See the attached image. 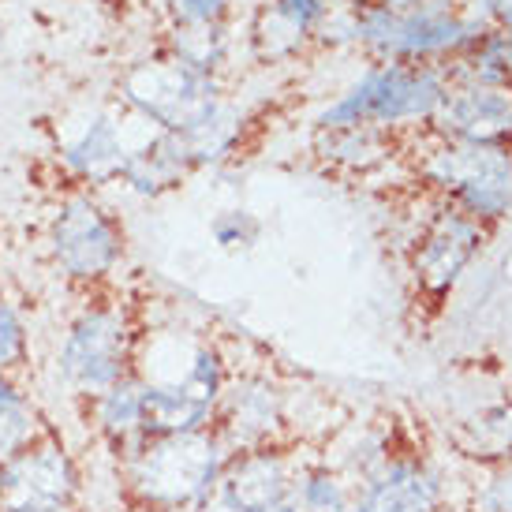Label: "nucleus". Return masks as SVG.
Wrapping results in <instances>:
<instances>
[{"instance_id": "nucleus-1", "label": "nucleus", "mask_w": 512, "mask_h": 512, "mask_svg": "<svg viewBox=\"0 0 512 512\" xmlns=\"http://www.w3.org/2000/svg\"><path fill=\"white\" fill-rule=\"evenodd\" d=\"M228 460L217 430L157 434L143 438L128 456H120L116 486L124 505L139 512H191L206 498Z\"/></svg>"}, {"instance_id": "nucleus-2", "label": "nucleus", "mask_w": 512, "mask_h": 512, "mask_svg": "<svg viewBox=\"0 0 512 512\" xmlns=\"http://www.w3.org/2000/svg\"><path fill=\"white\" fill-rule=\"evenodd\" d=\"M139 344L143 329L135 322V311L101 288L90 292L60 329V341L53 348V374L68 389V397L86 404L109 385L135 374Z\"/></svg>"}, {"instance_id": "nucleus-3", "label": "nucleus", "mask_w": 512, "mask_h": 512, "mask_svg": "<svg viewBox=\"0 0 512 512\" xmlns=\"http://www.w3.org/2000/svg\"><path fill=\"white\" fill-rule=\"evenodd\" d=\"M45 255L60 281H68L79 292L109 288L124 262L120 217L90 187H72L49 214Z\"/></svg>"}, {"instance_id": "nucleus-4", "label": "nucleus", "mask_w": 512, "mask_h": 512, "mask_svg": "<svg viewBox=\"0 0 512 512\" xmlns=\"http://www.w3.org/2000/svg\"><path fill=\"white\" fill-rule=\"evenodd\" d=\"M116 90H120V105L131 116L169 135H187L202 128L221 109V86L214 75L184 64L169 49L131 60L116 79Z\"/></svg>"}, {"instance_id": "nucleus-5", "label": "nucleus", "mask_w": 512, "mask_h": 512, "mask_svg": "<svg viewBox=\"0 0 512 512\" xmlns=\"http://www.w3.org/2000/svg\"><path fill=\"white\" fill-rule=\"evenodd\" d=\"M449 72L434 64H378L359 83H352L341 98L318 116V128H397L412 120H427L438 113L441 98L449 94Z\"/></svg>"}, {"instance_id": "nucleus-6", "label": "nucleus", "mask_w": 512, "mask_h": 512, "mask_svg": "<svg viewBox=\"0 0 512 512\" xmlns=\"http://www.w3.org/2000/svg\"><path fill=\"white\" fill-rule=\"evenodd\" d=\"M479 34L483 27L460 19L445 0L419 12H385L374 4H356L352 12V38L389 64H427L445 53H464Z\"/></svg>"}, {"instance_id": "nucleus-7", "label": "nucleus", "mask_w": 512, "mask_h": 512, "mask_svg": "<svg viewBox=\"0 0 512 512\" xmlns=\"http://www.w3.org/2000/svg\"><path fill=\"white\" fill-rule=\"evenodd\" d=\"M419 176L453 210L483 221L512 214V150L509 146L438 143L423 157Z\"/></svg>"}, {"instance_id": "nucleus-8", "label": "nucleus", "mask_w": 512, "mask_h": 512, "mask_svg": "<svg viewBox=\"0 0 512 512\" xmlns=\"http://www.w3.org/2000/svg\"><path fill=\"white\" fill-rule=\"evenodd\" d=\"M83 494V464L53 427L0 464V512H83Z\"/></svg>"}, {"instance_id": "nucleus-9", "label": "nucleus", "mask_w": 512, "mask_h": 512, "mask_svg": "<svg viewBox=\"0 0 512 512\" xmlns=\"http://www.w3.org/2000/svg\"><path fill=\"white\" fill-rule=\"evenodd\" d=\"M296 471L299 464L281 445L228 453L221 475L191 512H277Z\"/></svg>"}, {"instance_id": "nucleus-10", "label": "nucleus", "mask_w": 512, "mask_h": 512, "mask_svg": "<svg viewBox=\"0 0 512 512\" xmlns=\"http://www.w3.org/2000/svg\"><path fill=\"white\" fill-rule=\"evenodd\" d=\"M288 419V400L281 385L258 374H243V378H228L225 393L217 400L214 430L225 441L228 453H243V449H266V445H281Z\"/></svg>"}, {"instance_id": "nucleus-11", "label": "nucleus", "mask_w": 512, "mask_h": 512, "mask_svg": "<svg viewBox=\"0 0 512 512\" xmlns=\"http://www.w3.org/2000/svg\"><path fill=\"white\" fill-rule=\"evenodd\" d=\"M430 128L441 143L509 146L512 143V90L509 86H449Z\"/></svg>"}, {"instance_id": "nucleus-12", "label": "nucleus", "mask_w": 512, "mask_h": 512, "mask_svg": "<svg viewBox=\"0 0 512 512\" xmlns=\"http://www.w3.org/2000/svg\"><path fill=\"white\" fill-rule=\"evenodd\" d=\"M479 247H483V225L475 217L460 214L453 206L438 210L434 221L419 232V247L412 255L415 285L427 296H445L460 281V273L468 270Z\"/></svg>"}, {"instance_id": "nucleus-13", "label": "nucleus", "mask_w": 512, "mask_h": 512, "mask_svg": "<svg viewBox=\"0 0 512 512\" xmlns=\"http://www.w3.org/2000/svg\"><path fill=\"white\" fill-rule=\"evenodd\" d=\"M441 475L423 456H385L352 483V512H438Z\"/></svg>"}, {"instance_id": "nucleus-14", "label": "nucleus", "mask_w": 512, "mask_h": 512, "mask_svg": "<svg viewBox=\"0 0 512 512\" xmlns=\"http://www.w3.org/2000/svg\"><path fill=\"white\" fill-rule=\"evenodd\" d=\"M131 146L113 113H94L60 143V165L75 180V187H94L120 180Z\"/></svg>"}, {"instance_id": "nucleus-15", "label": "nucleus", "mask_w": 512, "mask_h": 512, "mask_svg": "<svg viewBox=\"0 0 512 512\" xmlns=\"http://www.w3.org/2000/svg\"><path fill=\"white\" fill-rule=\"evenodd\" d=\"M83 408H86L90 438H94V445H98L101 453L113 456V464L120 456H128L146 438V397L139 374L109 385L105 393L86 400Z\"/></svg>"}, {"instance_id": "nucleus-16", "label": "nucleus", "mask_w": 512, "mask_h": 512, "mask_svg": "<svg viewBox=\"0 0 512 512\" xmlns=\"http://www.w3.org/2000/svg\"><path fill=\"white\" fill-rule=\"evenodd\" d=\"M195 169V161L187 154L184 135H169V131H154L146 143L131 146L128 161L120 169V184L128 187L139 199H157L172 187H180L187 172Z\"/></svg>"}, {"instance_id": "nucleus-17", "label": "nucleus", "mask_w": 512, "mask_h": 512, "mask_svg": "<svg viewBox=\"0 0 512 512\" xmlns=\"http://www.w3.org/2000/svg\"><path fill=\"white\" fill-rule=\"evenodd\" d=\"M318 154L337 169L370 172L393 150H389V131L385 128L348 124V128H318Z\"/></svg>"}, {"instance_id": "nucleus-18", "label": "nucleus", "mask_w": 512, "mask_h": 512, "mask_svg": "<svg viewBox=\"0 0 512 512\" xmlns=\"http://www.w3.org/2000/svg\"><path fill=\"white\" fill-rule=\"evenodd\" d=\"M277 512H352V483L341 471L299 468Z\"/></svg>"}, {"instance_id": "nucleus-19", "label": "nucleus", "mask_w": 512, "mask_h": 512, "mask_svg": "<svg viewBox=\"0 0 512 512\" xmlns=\"http://www.w3.org/2000/svg\"><path fill=\"white\" fill-rule=\"evenodd\" d=\"M456 79L479 86H509L512 83V27L483 30L475 42L460 53Z\"/></svg>"}, {"instance_id": "nucleus-20", "label": "nucleus", "mask_w": 512, "mask_h": 512, "mask_svg": "<svg viewBox=\"0 0 512 512\" xmlns=\"http://www.w3.org/2000/svg\"><path fill=\"white\" fill-rule=\"evenodd\" d=\"M460 453L483 464H512V404L486 408L456 430Z\"/></svg>"}, {"instance_id": "nucleus-21", "label": "nucleus", "mask_w": 512, "mask_h": 512, "mask_svg": "<svg viewBox=\"0 0 512 512\" xmlns=\"http://www.w3.org/2000/svg\"><path fill=\"white\" fill-rule=\"evenodd\" d=\"M165 49L172 57L184 60V64H191V68L214 75L217 64L228 53L225 23H172Z\"/></svg>"}, {"instance_id": "nucleus-22", "label": "nucleus", "mask_w": 512, "mask_h": 512, "mask_svg": "<svg viewBox=\"0 0 512 512\" xmlns=\"http://www.w3.org/2000/svg\"><path fill=\"white\" fill-rule=\"evenodd\" d=\"M30 356H34V337L27 314L12 296L0 292V370L19 378L30 367Z\"/></svg>"}, {"instance_id": "nucleus-23", "label": "nucleus", "mask_w": 512, "mask_h": 512, "mask_svg": "<svg viewBox=\"0 0 512 512\" xmlns=\"http://www.w3.org/2000/svg\"><path fill=\"white\" fill-rule=\"evenodd\" d=\"M45 427H49V423L42 419V412H38L34 400L0 408V464H8L19 449H27L30 441L38 438Z\"/></svg>"}, {"instance_id": "nucleus-24", "label": "nucleus", "mask_w": 512, "mask_h": 512, "mask_svg": "<svg viewBox=\"0 0 512 512\" xmlns=\"http://www.w3.org/2000/svg\"><path fill=\"white\" fill-rule=\"evenodd\" d=\"M270 12L277 15V19H285L299 38H311V34H318V27L326 23L329 4L326 0H273Z\"/></svg>"}, {"instance_id": "nucleus-25", "label": "nucleus", "mask_w": 512, "mask_h": 512, "mask_svg": "<svg viewBox=\"0 0 512 512\" xmlns=\"http://www.w3.org/2000/svg\"><path fill=\"white\" fill-rule=\"evenodd\" d=\"M210 232H214L217 247H228V251H236V247H251V243L258 240L262 225H258V221L247 214V210H221V214L214 217Z\"/></svg>"}, {"instance_id": "nucleus-26", "label": "nucleus", "mask_w": 512, "mask_h": 512, "mask_svg": "<svg viewBox=\"0 0 512 512\" xmlns=\"http://www.w3.org/2000/svg\"><path fill=\"white\" fill-rule=\"evenodd\" d=\"M172 23H225L232 0H165Z\"/></svg>"}, {"instance_id": "nucleus-27", "label": "nucleus", "mask_w": 512, "mask_h": 512, "mask_svg": "<svg viewBox=\"0 0 512 512\" xmlns=\"http://www.w3.org/2000/svg\"><path fill=\"white\" fill-rule=\"evenodd\" d=\"M479 505H483V512H512V464L486 486Z\"/></svg>"}, {"instance_id": "nucleus-28", "label": "nucleus", "mask_w": 512, "mask_h": 512, "mask_svg": "<svg viewBox=\"0 0 512 512\" xmlns=\"http://www.w3.org/2000/svg\"><path fill=\"white\" fill-rule=\"evenodd\" d=\"M23 400H34V397L23 389V382H19L15 374L0 370V408H8V404H23Z\"/></svg>"}, {"instance_id": "nucleus-29", "label": "nucleus", "mask_w": 512, "mask_h": 512, "mask_svg": "<svg viewBox=\"0 0 512 512\" xmlns=\"http://www.w3.org/2000/svg\"><path fill=\"white\" fill-rule=\"evenodd\" d=\"M359 4H374V8H385V12H419L434 0H359Z\"/></svg>"}, {"instance_id": "nucleus-30", "label": "nucleus", "mask_w": 512, "mask_h": 512, "mask_svg": "<svg viewBox=\"0 0 512 512\" xmlns=\"http://www.w3.org/2000/svg\"><path fill=\"white\" fill-rule=\"evenodd\" d=\"M486 12L494 15L501 27H512V0H486Z\"/></svg>"}, {"instance_id": "nucleus-31", "label": "nucleus", "mask_w": 512, "mask_h": 512, "mask_svg": "<svg viewBox=\"0 0 512 512\" xmlns=\"http://www.w3.org/2000/svg\"><path fill=\"white\" fill-rule=\"evenodd\" d=\"M0 38H4V23H0Z\"/></svg>"}]
</instances>
